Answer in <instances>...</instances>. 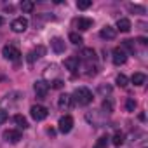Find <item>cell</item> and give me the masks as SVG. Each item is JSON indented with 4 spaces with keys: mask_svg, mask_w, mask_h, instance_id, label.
I'll use <instances>...</instances> for the list:
<instances>
[{
    "mask_svg": "<svg viewBox=\"0 0 148 148\" xmlns=\"http://www.w3.org/2000/svg\"><path fill=\"white\" fill-rule=\"evenodd\" d=\"M108 139H110V138H106V136H101V138H99V139L94 143V146H92V148H106V146H108Z\"/></svg>",
    "mask_w": 148,
    "mask_h": 148,
    "instance_id": "cell-22",
    "label": "cell"
},
{
    "mask_svg": "<svg viewBox=\"0 0 148 148\" xmlns=\"http://www.w3.org/2000/svg\"><path fill=\"white\" fill-rule=\"evenodd\" d=\"M2 138L7 141V143H12V145H16V143H19L21 139H23V134L19 132V131H14V129H9V131H4V134H2Z\"/></svg>",
    "mask_w": 148,
    "mask_h": 148,
    "instance_id": "cell-5",
    "label": "cell"
},
{
    "mask_svg": "<svg viewBox=\"0 0 148 148\" xmlns=\"http://www.w3.org/2000/svg\"><path fill=\"white\" fill-rule=\"evenodd\" d=\"M99 92L101 94H110L112 92V87L110 86H99Z\"/></svg>",
    "mask_w": 148,
    "mask_h": 148,
    "instance_id": "cell-31",
    "label": "cell"
},
{
    "mask_svg": "<svg viewBox=\"0 0 148 148\" xmlns=\"http://www.w3.org/2000/svg\"><path fill=\"white\" fill-rule=\"evenodd\" d=\"M35 9V4L32 2V0H23L21 2V11L23 12H32Z\"/></svg>",
    "mask_w": 148,
    "mask_h": 148,
    "instance_id": "cell-20",
    "label": "cell"
},
{
    "mask_svg": "<svg viewBox=\"0 0 148 148\" xmlns=\"http://www.w3.org/2000/svg\"><path fill=\"white\" fill-rule=\"evenodd\" d=\"M79 58L77 56H70V58H66L64 59V66H66V70H70L71 73H77V70H79Z\"/></svg>",
    "mask_w": 148,
    "mask_h": 148,
    "instance_id": "cell-9",
    "label": "cell"
},
{
    "mask_svg": "<svg viewBox=\"0 0 148 148\" xmlns=\"http://www.w3.org/2000/svg\"><path fill=\"white\" fill-rule=\"evenodd\" d=\"M9 119V115H7V112H4V110H0V125L2 124H5V120Z\"/></svg>",
    "mask_w": 148,
    "mask_h": 148,
    "instance_id": "cell-30",
    "label": "cell"
},
{
    "mask_svg": "<svg viewBox=\"0 0 148 148\" xmlns=\"http://www.w3.org/2000/svg\"><path fill=\"white\" fill-rule=\"evenodd\" d=\"M125 108H127V112H134V110H136V101L129 98V99L125 101Z\"/></svg>",
    "mask_w": 148,
    "mask_h": 148,
    "instance_id": "cell-27",
    "label": "cell"
},
{
    "mask_svg": "<svg viewBox=\"0 0 148 148\" xmlns=\"http://www.w3.org/2000/svg\"><path fill=\"white\" fill-rule=\"evenodd\" d=\"M45 54V47H42V45H38L37 49H33V51H30V54H28V63H35L38 58H42Z\"/></svg>",
    "mask_w": 148,
    "mask_h": 148,
    "instance_id": "cell-11",
    "label": "cell"
},
{
    "mask_svg": "<svg viewBox=\"0 0 148 148\" xmlns=\"http://www.w3.org/2000/svg\"><path fill=\"white\" fill-rule=\"evenodd\" d=\"M131 82L134 86H143L146 82V75H145V73H134V75L131 77Z\"/></svg>",
    "mask_w": 148,
    "mask_h": 148,
    "instance_id": "cell-17",
    "label": "cell"
},
{
    "mask_svg": "<svg viewBox=\"0 0 148 148\" xmlns=\"http://www.w3.org/2000/svg\"><path fill=\"white\" fill-rule=\"evenodd\" d=\"M101 106H103V110H105L106 113H112V112H113V101H112L110 98H106V99L103 101V105H101Z\"/></svg>",
    "mask_w": 148,
    "mask_h": 148,
    "instance_id": "cell-24",
    "label": "cell"
},
{
    "mask_svg": "<svg viewBox=\"0 0 148 148\" xmlns=\"http://www.w3.org/2000/svg\"><path fill=\"white\" fill-rule=\"evenodd\" d=\"M127 9H129L131 12H134V14H145V7H143V5H134V4H129V5H127Z\"/></svg>",
    "mask_w": 148,
    "mask_h": 148,
    "instance_id": "cell-23",
    "label": "cell"
},
{
    "mask_svg": "<svg viewBox=\"0 0 148 148\" xmlns=\"http://www.w3.org/2000/svg\"><path fill=\"white\" fill-rule=\"evenodd\" d=\"M33 89H35L37 98L44 99V98L47 96V92H49V84H47V82H44V80H37V82H35V86H33Z\"/></svg>",
    "mask_w": 148,
    "mask_h": 148,
    "instance_id": "cell-7",
    "label": "cell"
},
{
    "mask_svg": "<svg viewBox=\"0 0 148 148\" xmlns=\"http://www.w3.org/2000/svg\"><path fill=\"white\" fill-rule=\"evenodd\" d=\"M11 28L14 33H23L26 28H28V19L26 18H16L12 23H11Z\"/></svg>",
    "mask_w": 148,
    "mask_h": 148,
    "instance_id": "cell-6",
    "label": "cell"
},
{
    "mask_svg": "<svg viewBox=\"0 0 148 148\" xmlns=\"http://www.w3.org/2000/svg\"><path fill=\"white\" fill-rule=\"evenodd\" d=\"M30 115H32V119H33V120L40 122V120L47 119L49 112H47V108H45V106H42V105H33V106H32V110H30Z\"/></svg>",
    "mask_w": 148,
    "mask_h": 148,
    "instance_id": "cell-2",
    "label": "cell"
},
{
    "mask_svg": "<svg viewBox=\"0 0 148 148\" xmlns=\"http://www.w3.org/2000/svg\"><path fill=\"white\" fill-rule=\"evenodd\" d=\"M124 47H127V49H129V52H131V54H134V40H129V38H127V40H124Z\"/></svg>",
    "mask_w": 148,
    "mask_h": 148,
    "instance_id": "cell-28",
    "label": "cell"
},
{
    "mask_svg": "<svg viewBox=\"0 0 148 148\" xmlns=\"http://www.w3.org/2000/svg\"><path fill=\"white\" fill-rule=\"evenodd\" d=\"M99 35H101V38H106V40H113L115 37H117V30L113 28V26H105L101 32H99Z\"/></svg>",
    "mask_w": 148,
    "mask_h": 148,
    "instance_id": "cell-12",
    "label": "cell"
},
{
    "mask_svg": "<svg viewBox=\"0 0 148 148\" xmlns=\"http://www.w3.org/2000/svg\"><path fill=\"white\" fill-rule=\"evenodd\" d=\"M2 25H4V19H2V18H0V26H2Z\"/></svg>",
    "mask_w": 148,
    "mask_h": 148,
    "instance_id": "cell-32",
    "label": "cell"
},
{
    "mask_svg": "<svg viewBox=\"0 0 148 148\" xmlns=\"http://www.w3.org/2000/svg\"><path fill=\"white\" fill-rule=\"evenodd\" d=\"M58 106H59L61 110L70 108V106H71V96H68V94H61L59 99H58Z\"/></svg>",
    "mask_w": 148,
    "mask_h": 148,
    "instance_id": "cell-15",
    "label": "cell"
},
{
    "mask_svg": "<svg viewBox=\"0 0 148 148\" xmlns=\"http://www.w3.org/2000/svg\"><path fill=\"white\" fill-rule=\"evenodd\" d=\"M124 141H125V136H124V132H120V131H117V132L112 136V143H113L115 146H120Z\"/></svg>",
    "mask_w": 148,
    "mask_h": 148,
    "instance_id": "cell-18",
    "label": "cell"
},
{
    "mask_svg": "<svg viewBox=\"0 0 148 148\" xmlns=\"http://www.w3.org/2000/svg\"><path fill=\"white\" fill-rule=\"evenodd\" d=\"M91 5H92V0H79V2H77V7L82 9V11L84 9H89Z\"/></svg>",
    "mask_w": 148,
    "mask_h": 148,
    "instance_id": "cell-26",
    "label": "cell"
},
{
    "mask_svg": "<svg viewBox=\"0 0 148 148\" xmlns=\"http://www.w3.org/2000/svg\"><path fill=\"white\" fill-rule=\"evenodd\" d=\"M2 56H4L5 59H9V61H19L21 52H19V49L14 47V45H5V47L2 49Z\"/></svg>",
    "mask_w": 148,
    "mask_h": 148,
    "instance_id": "cell-3",
    "label": "cell"
},
{
    "mask_svg": "<svg viewBox=\"0 0 148 148\" xmlns=\"http://www.w3.org/2000/svg\"><path fill=\"white\" fill-rule=\"evenodd\" d=\"M58 129H59V132L68 134V132L73 129V119H71L70 115L61 117V119H59V122H58Z\"/></svg>",
    "mask_w": 148,
    "mask_h": 148,
    "instance_id": "cell-4",
    "label": "cell"
},
{
    "mask_svg": "<svg viewBox=\"0 0 148 148\" xmlns=\"http://www.w3.org/2000/svg\"><path fill=\"white\" fill-rule=\"evenodd\" d=\"M14 122H16V125H18L19 129H26V127H28V120H26L23 115H16V117H14Z\"/></svg>",
    "mask_w": 148,
    "mask_h": 148,
    "instance_id": "cell-19",
    "label": "cell"
},
{
    "mask_svg": "<svg viewBox=\"0 0 148 148\" xmlns=\"http://www.w3.org/2000/svg\"><path fill=\"white\" fill-rule=\"evenodd\" d=\"M87 63H94L96 61V52H94V49H91V47H86V49H82V54H80Z\"/></svg>",
    "mask_w": 148,
    "mask_h": 148,
    "instance_id": "cell-16",
    "label": "cell"
},
{
    "mask_svg": "<svg viewBox=\"0 0 148 148\" xmlns=\"http://www.w3.org/2000/svg\"><path fill=\"white\" fill-rule=\"evenodd\" d=\"M51 47H52V51H54V52H58V54H61V52H64V51H66L64 40H63V38H59V37H54V38L51 40Z\"/></svg>",
    "mask_w": 148,
    "mask_h": 148,
    "instance_id": "cell-10",
    "label": "cell"
},
{
    "mask_svg": "<svg viewBox=\"0 0 148 148\" xmlns=\"http://www.w3.org/2000/svg\"><path fill=\"white\" fill-rule=\"evenodd\" d=\"M112 59H113L115 64H124L127 61V54H125V51L122 47H115L113 52H112Z\"/></svg>",
    "mask_w": 148,
    "mask_h": 148,
    "instance_id": "cell-8",
    "label": "cell"
},
{
    "mask_svg": "<svg viewBox=\"0 0 148 148\" xmlns=\"http://www.w3.org/2000/svg\"><path fill=\"white\" fill-rule=\"evenodd\" d=\"M127 77L124 75V73H120V75H117V86L119 87H127Z\"/></svg>",
    "mask_w": 148,
    "mask_h": 148,
    "instance_id": "cell-25",
    "label": "cell"
},
{
    "mask_svg": "<svg viewBox=\"0 0 148 148\" xmlns=\"http://www.w3.org/2000/svg\"><path fill=\"white\" fill-rule=\"evenodd\" d=\"M73 99H75L77 105L86 106V105H89L92 101V92L87 87H77L75 91H73Z\"/></svg>",
    "mask_w": 148,
    "mask_h": 148,
    "instance_id": "cell-1",
    "label": "cell"
},
{
    "mask_svg": "<svg viewBox=\"0 0 148 148\" xmlns=\"http://www.w3.org/2000/svg\"><path fill=\"white\" fill-rule=\"evenodd\" d=\"M75 25H77V28H79L80 32H86V30L92 28V19H89V18H79V19L75 21Z\"/></svg>",
    "mask_w": 148,
    "mask_h": 148,
    "instance_id": "cell-13",
    "label": "cell"
},
{
    "mask_svg": "<svg viewBox=\"0 0 148 148\" xmlns=\"http://www.w3.org/2000/svg\"><path fill=\"white\" fill-rule=\"evenodd\" d=\"M63 86H64V82H63L61 79H56V80H52V87H54V89H61Z\"/></svg>",
    "mask_w": 148,
    "mask_h": 148,
    "instance_id": "cell-29",
    "label": "cell"
},
{
    "mask_svg": "<svg viewBox=\"0 0 148 148\" xmlns=\"http://www.w3.org/2000/svg\"><path fill=\"white\" fill-rule=\"evenodd\" d=\"M68 38H70V42L71 44H75V45H80L84 40H82V37L79 35V33H75V32H71L70 35H68Z\"/></svg>",
    "mask_w": 148,
    "mask_h": 148,
    "instance_id": "cell-21",
    "label": "cell"
},
{
    "mask_svg": "<svg viewBox=\"0 0 148 148\" xmlns=\"http://www.w3.org/2000/svg\"><path fill=\"white\" fill-rule=\"evenodd\" d=\"M131 21L129 19H125V18H120L119 21H117V28L115 30H120L122 33H127V32H131Z\"/></svg>",
    "mask_w": 148,
    "mask_h": 148,
    "instance_id": "cell-14",
    "label": "cell"
}]
</instances>
